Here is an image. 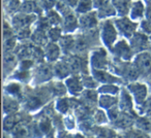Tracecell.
<instances>
[{
    "label": "cell",
    "instance_id": "ba28073f",
    "mask_svg": "<svg viewBox=\"0 0 151 138\" xmlns=\"http://www.w3.org/2000/svg\"><path fill=\"white\" fill-rule=\"evenodd\" d=\"M97 17L99 18H108V17H112V16L116 15L117 14V11H116V9L115 6H114L113 3L110 1V0H108L107 2L105 3V4L101 5L99 9H97Z\"/></svg>",
    "mask_w": 151,
    "mask_h": 138
},
{
    "label": "cell",
    "instance_id": "6da1fadb",
    "mask_svg": "<svg viewBox=\"0 0 151 138\" xmlns=\"http://www.w3.org/2000/svg\"><path fill=\"white\" fill-rule=\"evenodd\" d=\"M117 28L111 21H106L101 29V38L107 46L111 48L117 39Z\"/></svg>",
    "mask_w": 151,
    "mask_h": 138
},
{
    "label": "cell",
    "instance_id": "d6986e66",
    "mask_svg": "<svg viewBox=\"0 0 151 138\" xmlns=\"http://www.w3.org/2000/svg\"><path fill=\"white\" fill-rule=\"evenodd\" d=\"M93 73H94V76L97 80L104 83H112V82H117L118 80L117 78H115L114 76L110 75V74L106 73V72L101 71V70H94Z\"/></svg>",
    "mask_w": 151,
    "mask_h": 138
},
{
    "label": "cell",
    "instance_id": "cb8c5ba5",
    "mask_svg": "<svg viewBox=\"0 0 151 138\" xmlns=\"http://www.w3.org/2000/svg\"><path fill=\"white\" fill-rule=\"evenodd\" d=\"M57 75L59 76H66L69 72V67L66 64H63V63H59L58 66L56 69Z\"/></svg>",
    "mask_w": 151,
    "mask_h": 138
},
{
    "label": "cell",
    "instance_id": "9c48e42d",
    "mask_svg": "<svg viewBox=\"0 0 151 138\" xmlns=\"http://www.w3.org/2000/svg\"><path fill=\"white\" fill-rule=\"evenodd\" d=\"M91 63H92L93 67L95 68L103 69L104 67L107 65V58H106V52L105 51H97L94 52L91 59ZM99 69H95V70H99Z\"/></svg>",
    "mask_w": 151,
    "mask_h": 138
},
{
    "label": "cell",
    "instance_id": "52a82bcc",
    "mask_svg": "<svg viewBox=\"0 0 151 138\" xmlns=\"http://www.w3.org/2000/svg\"><path fill=\"white\" fill-rule=\"evenodd\" d=\"M137 68L143 72H149L151 70V58L148 54L142 53L136 59Z\"/></svg>",
    "mask_w": 151,
    "mask_h": 138
},
{
    "label": "cell",
    "instance_id": "484cf974",
    "mask_svg": "<svg viewBox=\"0 0 151 138\" xmlns=\"http://www.w3.org/2000/svg\"><path fill=\"white\" fill-rule=\"evenodd\" d=\"M101 92L105 93V94H114L117 92V87L114 85H106L104 88L101 89Z\"/></svg>",
    "mask_w": 151,
    "mask_h": 138
},
{
    "label": "cell",
    "instance_id": "e0dca14e",
    "mask_svg": "<svg viewBox=\"0 0 151 138\" xmlns=\"http://www.w3.org/2000/svg\"><path fill=\"white\" fill-rule=\"evenodd\" d=\"M32 40H33L36 46H45V44H47L48 38H47L44 30L40 29V30H36V31L32 34Z\"/></svg>",
    "mask_w": 151,
    "mask_h": 138
},
{
    "label": "cell",
    "instance_id": "ac0fdd59",
    "mask_svg": "<svg viewBox=\"0 0 151 138\" xmlns=\"http://www.w3.org/2000/svg\"><path fill=\"white\" fill-rule=\"evenodd\" d=\"M47 19H48L50 25H53L54 27L63 22V21H61L60 14L57 11H54V9L48 11V13H47Z\"/></svg>",
    "mask_w": 151,
    "mask_h": 138
},
{
    "label": "cell",
    "instance_id": "7c38bea8",
    "mask_svg": "<svg viewBox=\"0 0 151 138\" xmlns=\"http://www.w3.org/2000/svg\"><path fill=\"white\" fill-rule=\"evenodd\" d=\"M66 87L68 88L69 92H71L73 95H78V93H80L83 90V83H81V80L78 78L73 76V78L67 80Z\"/></svg>",
    "mask_w": 151,
    "mask_h": 138
},
{
    "label": "cell",
    "instance_id": "4dcf8cb0",
    "mask_svg": "<svg viewBox=\"0 0 151 138\" xmlns=\"http://www.w3.org/2000/svg\"><path fill=\"white\" fill-rule=\"evenodd\" d=\"M147 109L151 111V98L149 99V101L147 102Z\"/></svg>",
    "mask_w": 151,
    "mask_h": 138
},
{
    "label": "cell",
    "instance_id": "2e32d148",
    "mask_svg": "<svg viewBox=\"0 0 151 138\" xmlns=\"http://www.w3.org/2000/svg\"><path fill=\"white\" fill-rule=\"evenodd\" d=\"M38 9L37 3L34 1V0H28V1H24L21 4L19 11L21 13L28 14V15H33V13H35Z\"/></svg>",
    "mask_w": 151,
    "mask_h": 138
},
{
    "label": "cell",
    "instance_id": "f1b7e54d",
    "mask_svg": "<svg viewBox=\"0 0 151 138\" xmlns=\"http://www.w3.org/2000/svg\"><path fill=\"white\" fill-rule=\"evenodd\" d=\"M145 18L147 21L151 22V3H149V5L146 7V11H145Z\"/></svg>",
    "mask_w": 151,
    "mask_h": 138
},
{
    "label": "cell",
    "instance_id": "1f68e13d",
    "mask_svg": "<svg viewBox=\"0 0 151 138\" xmlns=\"http://www.w3.org/2000/svg\"><path fill=\"white\" fill-rule=\"evenodd\" d=\"M110 1L114 4V3H117V2H119V1H122V0H110Z\"/></svg>",
    "mask_w": 151,
    "mask_h": 138
},
{
    "label": "cell",
    "instance_id": "d4e9b609",
    "mask_svg": "<svg viewBox=\"0 0 151 138\" xmlns=\"http://www.w3.org/2000/svg\"><path fill=\"white\" fill-rule=\"evenodd\" d=\"M57 2H58L57 0H40V6L48 11H51L54 6H56Z\"/></svg>",
    "mask_w": 151,
    "mask_h": 138
},
{
    "label": "cell",
    "instance_id": "9a60e30c",
    "mask_svg": "<svg viewBox=\"0 0 151 138\" xmlns=\"http://www.w3.org/2000/svg\"><path fill=\"white\" fill-rule=\"evenodd\" d=\"M60 55V48L55 43H48L46 48V57L49 61H55Z\"/></svg>",
    "mask_w": 151,
    "mask_h": 138
},
{
    "label": "cell",
    "instance_id": "5b68a950",
    "mask_svg": "<svg viewBox=\"0 0 151 138\" xmlns=\"http://www.w3.org/2000/svg\"><path fill=\"white\" fill-rule=\"evenodd\" d=\"M145 11H146V7H145L142 0H136L132 3L128 15L132 21H137V20H140L141 18L144 17Z\"/></svg>",
    "mask_w": 151,
    "mask_h": 138
},
{
    "label": "cell",
    "instance_id": "3957f363",
    "mask_svg": "<svg viewBox=\"0 0 151 138\" xmlns=\"http://www.w3.org/2000/svg\"><path fill=\"white\" fill-rule=\"evenodd\" d=\"M35 16L34 15H28V14L20 13L16 15L13 19V26L18 30H22L28 28V26L34 22Z\"/></svg>",
    "mask_w": 151,
    "mask_h": 138
},
{
    "label": "cell",
    "instance_id": "7402d4cb",
    "mask_svg": "<svg viewBox=\"0 0 151 138\" xmlns=\"http://www.w3.org/2000/svg\"><path fill=\"white\" fill-rule=\"evenodd\" d=\"M51 69L49 68L48 66H42L40 68H38V71H37V76L40 78L42 80H48V78H51Z\"/></svg>",
    "mask_w": 151,
    "mask_h": 138
},
{
    "label": "cell",
    "instance_id": "7a4b0ae2",
    "mask_svg": "<svg viewBox=\"0 0 151 138\" xmlns=\"http://www.w3.org/2000/svg\"><path fill=\"white\" fill-rule=\"evenodd\" d=\"M115 26L121 34L126 37H130L134 35L137 28V23L132 19L126 17H122L115 21Z\"/></svg>",
    "mask_w": 151,
    "mask_h": 138
},
{
    "label": "cell",
    "instance_id": "ffe728a7",
    "mask_svg": "<svg viewBox=\"0 0 151 138\" xmlns=\"http://www.w3.org/2000/svg\"><path fill=\"white\" fill-rule=\"evenodd\" d=\"M116 101H117V99L110 96V95H104V96H101V99H99V103H101V106L105 107V108H110L111 106H113L116 103Z\"/></svg>",
    "mask_w": 151,
    "mask_h": 138
},
{
    "label": "cell",
    "instance_id": "e575fe53",
    "mask_svg": "<svg viewBox=\"0 0 151 138\" xmlns=\"http://www.w3.org/2000/svg\"><path fill=\"white\" fill-rule=\"evenodd\" d=\"M24 1H28V0H24Z\"/></svg>",
    "mask_w": 151,
    "mask_h": 138
},
{
    "label": "cell",
    "instance_id": "277c9868",
    "mask_svg": "<svg viewBox=\"0 0 151 138\" xmlns=\"http://www.w3.org/2000/svg\"><path fill=\"white\" fill-rule=\"evenodd\" d=\"M97 20H99L97 13L90 11V13L83 14L79 19V26L84 29H91L97 25Z\"/></svg>",
    "mask_w": 151,
    "mask_h": 138
},
{
    "label": "cell",
    "instance_id": "d6a6232c",
    "mask_svg": "<svg viewBox=\"0 0 151 138\" xmlns=\"http://www.w3.org/2000/svg\"><path fill=\"white\" fill-rule=\"evenodd\" d=\"M137 138H147V137L145 135H138V137Z\"/></svg>",
    "mask_w": 151,
    "mask_h": 138
},
{
    "label": "cell",
    "instance_id": "30bf717a",
    "mask_svg": "<svg viewBox=\"0 0 151 138\" xmlns=\"http://www.w3.org/2000/svg\"><path fill=\"white\" fill-rule=\"evenodd\" d=\"M115 55H117L118 57L124 59V60H128L132 57V51L130 48L126 44V42L120 41L115 46V50H114Z\"/></svg>",
    "mask_w": 151,
    "mask_h": 138
},
{
    "label": "cell",
    "instance_id": "603a6c76",
    "mask_svg": "<svg viewBox=\"0 0 151 138\" xmlns=\"http://www.w3.org/2000/svg\"><path fill=\"white\" fill-rule=\"evenodd\" d=\"M121 101H122V107L125 109H130L132 106V98H130L129 94L126 92H123L121 95Z\"/></svg>",
    "mask_w": 151,
    "mask_h": 138
},
{
    "label": "cell",
    "instance_id": "5bb4252c",
    "mask_svg": "<svg viewBox=\"0 0 151 138\" xmlns=\"http://www.w3.org/2000/svg\"><path fill=\"white\" fill-rule=\"evenodd\" d=\"M147 41H148V39L144 34H134L132 38V46H134L136 50H142V48H146Z\"/></svg>",
    "mask_w": 151,
    "mask_h": 138
},
{
    "label": "cell",
    "instance_id": "44dd1931",
    "mask_svg": "<svg viewBox=\"0 0 151 138\" xmlns=\"http://www.w3.org/2000/svg\"><path fill=\"white\" fill-rule=\"evenodd\" d=\"M48 35H49L48 37L50 38L52 41H57V40L61 38L60 37L61 36V29L57 27V26H55V27H53V28H50Z\"/></svg>",
    "mask_w": 151,
    "mask_h": 138
},
{
    "label": "cell",
    "instance_id": "4316f807",
    "mask_svg": "<svg viewBox=\"0 0 151 138\" xmlns=\"http://www.w3.org/2000/svg\"><path fill=\"white\" fill-rule=\"evenodd\" d=\"M57 107H58V109L60 111H62V112H65V111L67 110V107H68L67 101L65 100V99H61V100L58 102V104H57Z\"/></svg>",
    "mask_w": 151,
    "mask_h": 138
},
{
    "label": "cell",
    "instance_id": "f546056e",
    "mask_svg": "<svg viewBox=\"0 0 151 138\" xmlns=\"http://www.w3.org/2000/svg\"><path fill=\"white\" fill-rule=\"evenodd\" d=\"M108 0H93V4L95 9H99L103 4H105Z\"/></svg>",
    "mask_w": 151,
    "mask_h": 138
},
{
    "label": "cell",
    "instance_id": "8fae6325",
    "mask_svg": "<svg viewBox=\"0 0 151 138\" xmlns=\"http://www.w3.org/2000/svg\"><path fill=\"white\" fill-rule=\"evenodd\" d=\"M62 23H63V28H64L65 31L71 32L77 29V27L79 26V20L76 18V16L71 11L70 14L65 16Z\"/></svg>",
    "mask_w": 151,
    "mask_h": 138
},
{
    "label": "cell",
    "instance_id": "8992f818",
    "mask_svg": "<svg viewBox=\"0 0 151 138\" xmlns=\"http://www.w3.org/2000/svg\"><path fill=\"white\" fill-rule=\"evenodd\" d=\"M129 90L132 93L138 103H143L147 96V88L142 84H132L129 86Z\"/></svg>",
    "mask_w": 151,
    "mask_h": 138
},
{
    "label": "cell",
    "instance_id": "83f0119b",
    "mask_svg": "<svg viewBox=\"0 0 151 138\" xmlns=\"http://www.w3.org/2000/svg\"><path fill=\"white\" fill-rule=\"evenodd\" d=\"M139 123H140L141 127L144 128V129H149V128L151 127V122L149 121V120H144V119H143V120H141Z\"/></svg>",
    "mask_w": 151,
    "mask_h": 138
},
{
    "label": "cell",
    "instance_id": "836d02e7",
    "mask_svg": "<svg viewBox=\"0 0 151 138\" xmlns=\"http://www.w3.org/2000/svg\"><path fill=\"white\" fill-rule=\"evenodd\" d=\"M147 1H148L149 3H151V0H147Z\"/></svg>",
    "mask_w": 151,
    "mask_h": 138
},
{
    "label": "cell",
    "instance_id": "4fadbf2b",
    "mask_svg": "<svg viewBox=\"0 0 151 138\" xmlns=\"http://www.w3.org/2000/svg\"><path fill=\"white\" fill-rule=\"evenodd\" d=\"M93 7H94L93 0H79L78 4L76 6V11L83 15V14L90 13Z\"/></svg>",
    "mask_w": 151,
    "mask_h": 138
}]
</instances>
